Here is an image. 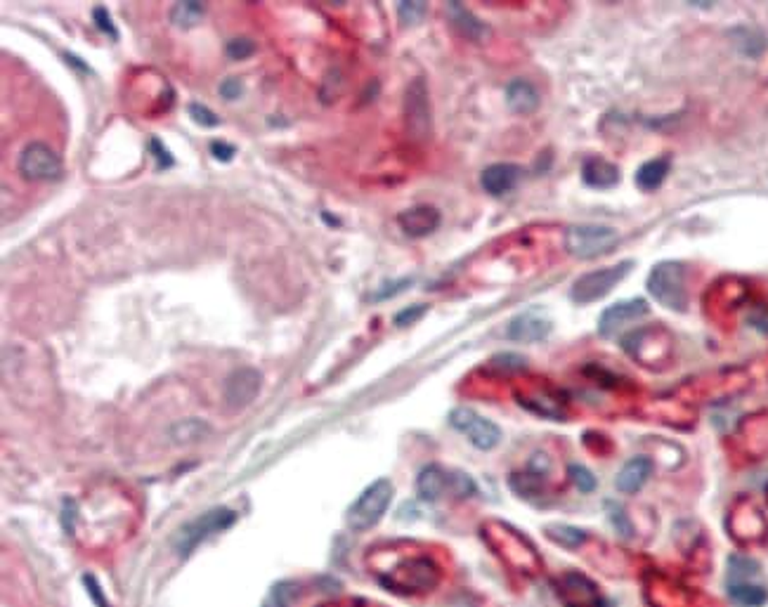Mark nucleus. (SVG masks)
<instances>
[{
  "instance_id": "23",
  "label": "nucleus",
  "mask_w": 768,
  "mask_h": 607,
  "mask_svg": "<svg viewBox=\"0 0 768 607\" xmlns=\"http://www.w3.org/2000/svg\"><path fill=\"white\" fill-rule=\"evenodd\" d=\"M206 7L197 0H182V3H175L171 10V21L180 29H192L197 27L204 17Z\"/></svg>"
},
{
  "instance_id": "36",
  "label": "nucleus",
  "mask_w": 768,
  "mask_h": 607,
  "mask_svg": "<svg viewBox=\"0 0 768 607\" xmlns=\"http://www.w3.org/2000/svg\"><path fill=\"white\" fill-rule=\"evenodd\" d=\"M149 149L154 152V159H156V165H159V171H164V168H171L173 165V156L168 154V149L164 145H161L159 139H152L149 142Z\"/></svg>"
},
{
  "instance_id": "17",
  "label": "nucleus",
  "mask_w": 768,
  "mask_h": 607,
  "mask_svg": "<svg viewBox=\"0 0 768 607\" xmlns=\"http://www.w3.org/2000/svg\"><path fill=\"white\" fill-rule=\"evenodd\" d=\"M506 106L518 116H527L539 109V93L530 80L513 79L506 86Z\"/></svg>"
},
{
  "instance_id": "25",
  "label": "nucleus",
  "mask_w": 768,
  "mask_h": 607,
  "mask_svg": "<svg viewBox=\"0 0 768 607\" xmlns=\"http://www.w3.org/2000/svg\"><path fill=\"white\" fill-rule=\"evenodd\" d=\"M549 535L556 539L558 544H565V546H579L584 542V532L577 527H570V525H551Z\"/></svg>"
},
{
  "instance_id": "15",
  "label": "nucleus",
  "mask_w": 768,
  "mask_h": 607,
  "mask_svg": "<svg viewBox=\"0 0 768 607\" xmlns=\"http://www.w3.org/2000/svg\"><path fill=\"white\" fill-rule=\"evenodd\" d=\"M443 215L433 206H414L409 211H402L398 215V224L407 237L424 239L440 227Z\"/></svg>"
},
{
  "instance_id": "32",
  "label": "nucleus",
  "mask_w": 768,
  "mask_h": 607,
  "mask_svg": "<svg viewBox=\"0 0 768 607\" xmlns=\"http://www.w3.org/2000/svg\"><path fill=\"white\" fill-rule=\"evenodd\" d=\"M93 20H95V27L100 29L102 33H106L109 38H119V31H116V27H114L112 17H109V13H106L105 7H95L93 10Z\"/></svg>"
},
{
  "instance_id": "14",
  "label": "nucleus",
  "mask_w": 768,
  "mask_h": 607,
  "mask_svg": "<svg viewBox=\"0 0 768 607\" xmlns=\"http://www.w3.org/2000/svg\"><path fill=\"white\" fill-rule=\"evenodd\" d=\"M523 178V168L516 164H492L480 173V187L490 197H503L513 192Z\"/></svg>"
},
{
  "instance_id": "26",
  "label": "nucleus",
  "mask_w": 768,
  "mask_h": 607,
  "mask_svg": "<svg viewBox=\"0 0 768 607\" xmlns=\"http://www.w3.org/2000/svg\"><path fill=\"white\" fill-rule=\"evenodd\" d=\"M570 480H572V485H575L579 492H584V494H589V492H594L596 489V477L591 476L589 468H584V466H570Z\"/></svg>"
},
{
  "instance_id": "22",
  "label": "nucleus",
  "mask_w": 768,
  "mask_h": 607,
  "mask_svg": "<svg viewBox=\"0 0 768 607\" xmlns=\"http://www.w3.org/2000/svg\"><path fill=\"white\" fill-rule=\"evenodd\" d=\"M669 168H671V161H669L667 156H663V159L646 161V164L636 171V185L641 187L643 192H655L657 187L663 185L664 180H667Z\"/></svg>"
},
{
  "instance_id": "38",
  "label": "nucleus",
  "mask_w": 768,
  "mask_h": 607,
  "mask_svg": "<svg viewBox=\"0 0 768 607\" xmlns=\"http://www.w3.org/2000/svg\"><path fill=\"white\" fill-rule=\"evenodd\" d=\"M494 364H499V367H506V369H523L525 367V359L518 355H499L494 357Z\"/></svg>"
},
{
  "instance_id": "27",
  "label": "nucleus",
  "mask_w": 768,
  "mask_h": 607,
  "mask_svg": "<svg viewBox=\"0 0 768 607\" xmlns=\"http://www.w3.org/2000/svg\"><path fill=\"white\" fill-rule=\"evenodd\" d=\"M426 13H428L426 3H400L398 5V17L402 24H418L426 17Z\"/></svg>"
},
{
  "instance_id": "9",
  "label": "nucleus",
  "mask_w": 768,
  "mask_h": 607,
  "mask_svg": "<svg viewBox=\"0 0 768 607\" xmlns=\"http://www.w3.org/2000/svg\"><path fill=\"white\" fill-rule=\"evenodd\" d=\"M404 121L407 132L414 139H426L431 135V99L424 79H414L404 95Z\"/></svg>"
},
{
  "instance_id": "3",
  "label": "nucleus",
  "mask_w": 768,
  "mask_h": 607,
  "mask_svg": "<svg viewBox=\"0 0 768 607\" xmlns=\"http://www.w3.org/2000/svg\"><path fill=\"white\" fill-rule=\"evenodd\" d=\"M620 244V232L605 224H575L565 232V251L579 260H594Z\"/></svg>"
},
{
  "instance_id": "5",
  "label": "nucleus",
  "mask_w": 768,
  "mask_h": 607,
  "mask_svg": "<svg viewBox=\"0 0 768 607\" xmlns=\"http://www.w3.org/2000/svg\"><path fill=\"white\" fill-rule=\"evenodd\" d=\"M447 492L466 499V496L476 494V482L470 480L468 476H464V473H450V470H444L443 466H435V463L424 466L417 477V494L424 502H437Z\"/></svg>"
},
{
  "instance_id": "35",
  "label": "nucleus",
  "mask_w": 768,
  "mask_h": 607,
  "mask_svg": "<svg viewBox=\"0 0 768 607\" xmlns=\"http://www.w3.org/2000/svg\"><path fill=\"white\" fill-rule=\"evenodd\" d=\"M211 154L215 156L218 161H232L234 154H237V147L234 145H227V142H223V139H213L211 142Z\"/></svg>"
},
{
  "instance_id": "7",
  "label": "nucleus",
  "mask_w": 768,
  "mask_h": 607,
  "mask_svg": "<svg viewBox=\"0 0 768 607\" xmlns=\"http://www.w3.org/2000/svg\"><path fill=\"white\" fill-rule=\"evenodd\" d=\"M450 426L468 437V443L480 451H490L502 443V428L468 407H457L450 414Z\"/></svg>"
},
{
  "instance_id": "28",
  "label": "nucleus",
  "mask_w": 768,
  "mask_h": 607,
  "mask_svg": "<svg viewBox=\"0 0 768 607\" xmlns=\"http://www.w3.org/2000/svg\"><path fill=\"white\" fill-rule=\"evenodd\" d=\"M605 509L610 510L608 518H610V522L615 525L617 532H620V535H624V536H631L634 527H631L629 518H627V513H624L622 506H620V503H615V502H605Z\"/></svg>"
},
{
  "instance_id": "12",
  "label": "nucleus",
  "mask_w": 768,
  "mask_h": 607,
  "mask_svg": "<svg viewBox=\"0 0 768 607\" xmlns=\"http://www.w3.org/2000/svg\"><path fill=\"white\" fill-rule=\"evenodd\" d=\"M260 381H263V376L251 367H241V369L232 371L223 385V397H225L227 407H232V409L249 407L258 397Z\"/></svg>"
},
{
  "instance_id": "18",
  "label": "nucleus",
  "mask_w": 768,
  "mask_h": 607,
  "mask_svg": "<svg viewBox=\"0 0 768 607\" xmlns=\"http://www.w3.org/2000/svg\"><path fill=\"white\" fill-rule=\"evenodd\" d=\"M584 185L591 190H610L620 182V171L615 164L601 159V156H589L582 164Z\"/></svg>"
},
{
  "instance_id": "10",
  "label": "nucleus",
  "mask_w": 768,
  "mask_h": 607,
  "mask_svg": "<svg viewBox=\"0 0 768 607\" xmlns=\"http://www.w3.org/2000/svg\"><path fill=\"white\" fill-rule=\"evenodd\" d=\"M437 581V568L428 558H411L402 562L398 569H392L391 579H384V584L392 591H426L433 588Z\"/></svg>"
},
{
  "instance_id": "21",
  "label": "nucleus",
  "mask_w": 768,
  "mask_h": 607,
  "mask_svg": "<svg viewBox=\"0 0 768 607\" xmlns=\"http://www.w3.org/2000/svg\"><path fill=\"white\" fill-rule=\"evenodd\" d=\"M168 435L175 444H194L211 435V426L201 418H182V421L173 423Z\"/></svg>"
},
{
  "instance_id": "2",
  "label": "nucleus",
  "mask_w": 768,
  "mask_h": 607,
  "mask_svg": "<svg viewBox=\"0 0 768 607\" xmlns=\"http://www.w3.org/2000/svg\"><path fill=\"white\" fill-rule=\"evenodd\" d=\"M392 502V482L381 477V480L371 482L369 487L362 492V494L355 499L348 515H345V522L348 527L355 529V532H367L374 525L381 522V518L385 515L388 506Z\"/></svg>"
},
{
  "instance_id": "1",
  "label": "nucleus",
  "mask_w": 768,
  "mask_h": 607,
  "mask_svg": "<svg viewBox=\"0 0 768 607\" xmlns=\"http://www.w3.org/2000/svg\"><path fill=\"white\" fill-rule=\"evenodd\" d=\"M648 293L657 303L669 310H686L688 305V286H686V267L676 260L657 263L648 274Z\"/></svg>"
},
{
  "instance_id": "19",
  "label": "nucleus",
  "mask_w": 768,
  "mask_h": 607,
  "mask_svg": "<svg viewBox=\"0 0 768 607\" xmlns=\"http://www.w3.org/2000/svg\"><path fill=\"white\" fill-rule=\"evenodd\" d=\"M447 14H450L452 24L464 33L466 38L483 40L490 33V27L477 20L476 14L470 13L468 7L461 5V3H447Z\"/></svg>"
},
{
  "instance_id": "16",
  "label": "nucleus",
  "mask_w": 768,
  "mask_h": 607,
  "mask_svg": "<svg viewBox=\"0 0 768 607\" xmlns=\"http://www.w3.org/2000/svg\"><path fill=\"white\" fill-rule=\"evenodd\" d=\"M650 476H653V461H650L648 456H634V459L624 463L622 470L617 473L615 487L620 489L622 494H636V492L650 480Z\"/></svg>"
},
{
  "instance_id": "30",
  "label": "nucleus",
  "mask_w": 768,
  "mask_h": 607,
  "mask_svg": "<svg viewBox=\"0 0 768 607\" xmlns=\"http://www.w3.org/2000/svg\"><path fill=\"white\" fill-rule=\"evenodd\" d=\"M187 112H190V116H192V121H194V123H197V126H201V128H215V126H220L218 116H215V114H213L211 109H208V106L199 105V102H192Z\"/></svg>"
},
{
  "instance_id": "29",
  "label": "nucleus",
  "mask_w": 768,
  "mask_h": 607,
  "mask_svg": "<svg viewBox=\"0 0 768 607\" xmlns=\"http://www.w3.org/2000/svg\"><path fill=\"white\" fill-rule=\"evenodd\" d=\"M225 53L230 60H246V57H251L256 53V43L251 38H232L227 40Z\"/></svg>"
},
{
  "instance_id": "13",
  "label": "nucleus",
  "mask_w": 768,
  "mask_h": 607,
  "mask_svg": "<svg viewBox=\"0 0 768 607\" xmlns=\"http://www.w3.org/2000/svg\"><path fill=\"white\" fill-rule=\"evenodd\" d=\"M551 333V319L544 317L542 312L527 310L511 319L506 336L516 343H539Z\"/></svg>"
},
{
  "instance_id": "20",
  "label": "nucleus",
  "mask_w": 768,
  "mask_h": 607,
  "mask_svg": "<svg viewBox=\"0 0 768 607\" xmlns=\"http://www.w3.org/2000/svg\"><path fill=\"white\" fill-rule=\"evenodd\" d=\"M729 595L740 607H762L768 601L766 586L752 581H729Z\"/></svg>"
},
{
  "instance_id": "34",
  "label": "nucleus",
  "mask_w": 768,
  "mask_h": 607,
  "mask_svg": "<svg viewBox=\"0 0 768 607\" xmlns=\"http://www.w3.org/2000/svg\"><path fill=\"white\" fill-rule=\"evenodd\" d=\"M218 90H220V97H225L227 102H232V99H239L241 95H244V86H241V80L234 79V76H230V79L223 80Z\"/></svg>"
},
{
  "instance_id": "37",
  "label": "nucleus",
  "mask_w": 768,
  "mask_h": 607,
  "mask_svg": "<svg viewBox=\"0 0 768 607\" xmlns=\"http://www.w3.org/2000/svg\"><path fill=\"white\" fill-rule=\"evenodd\" d=\"M83 584H86V586H88V594L93 595V601L97 603V607H109V603H106L105 598H102L100 584H97V579H95V577L86 575V577H83Z\"/></svg>"
},
{
  "instance_id": "11",
  "label": "nucleus",
  "mask_w": 768,
  "mask_h": 607,
  "mask_svg": "<svg viewBox=\"0 0 768 607\" xmlns=\"http://www.w3.org/2000/svg\"><path fill=\"white\" fill-rule=\"evenodd\" d=\"M650 312L648 303L643 298H629V300H620V303L610 305L603 310L598 317V333L603 338H615L622 329H627L631 322L646 317Z\"/></svg>"
},
{
  "instance_id": "33",
  "label": "nucleus",
  "mask_w": 768,
  "mask_h": 607,
  "mask_svg": "<svg viewBox=\"0 0 768 607\" xmlns=\"http://www.w3.org/2000/svg\"><path fill=\"white\" fill-rule=\"evenodd\" d=\"M411 282H414V279H400V282H391V284H384V286H381V289L376 291V293H374V296H371V300H388V298L398 296V293H402V291L407 289V286H409Z\"/></svg>"
},
{
  "instance_id": "8",
  "label": "nucleus",
  "mask_w": 768,
  "mask_h": 607,
  "mask_svg": "<svg viewBox=\"0 0 768 607\" xmlns=\"http://www.w3.org/2000/svg\"><path fill=\"white\" fill-rule=\"evenodd\" d=\"M20 168L21 178L31 180V182H50V180L62 178V159L60 154L55 152L53 147L46 142H29L20 154Z\"/></svg>"
},
{
  "instance_id": "24",
  "label": "nucleus",
  "mask_w": 768,
  "mask_h": 607,
  "mask_svg": "<svg viewBox=\"0 0 768 607\" xmlns=\"http://www.w3.org/2000/svg\"><path fill=\"white\" fill-rule=\"evenodd\" d=\"M296 595H299V586L293 581H279L263 601V607H291Z\"/></svg>"
},
{
  "instance_id": "4",
  "label": "nucleus",
  "mask_w": 768,
  "mask_h": 607,
  "mask_svg": "<svg viewBox=\"0 0 768 607\" xmlns=\"http://www.w3.org/2000/svg\"><path fill=\"white\" fill-rule=\"evenodd\" d=\"M234 520H237V513L225 509V506L206 510V513H201L199 518H194V520H190L187 525L180 527L178 536H175V551H178V555L185 558V555L192 553L194 548L199 546L201 542H206L208 536L218 535V532H223V529L227 527H232Z\"/></svg>"
},
{
  "instance_id": "6",
  "label": "nucleus",
  "mask_w": 768,
  "mask_h": 607,
  "mask_svg": "<svg viewBox=\"0 0 768 607\" xmlns=\"http://www.w3.org/2000/svg\"><path fill=\"white\" fill-rule=\"evenodd\" d=\"M631 267L634 263L631 260H624V263L610 265V267H601V270L587 272L582 277L577 279L572 289H570V298L579 305H589L596 303L601 298H605L610 291L615 289L622 279L629 277Z\"/></svg>"
},
{
  "instance_id": "31",
  "label": "nucleus",
  "mask_w": 768,
  "mask_h": 607,
  "mask_svg": "<svg viewBox=\"0 0 768 607\" xmlns=\"http://www.w3.org/2000/svg\"><path fill=\"white\" fill-rule=\"evenodd\" d=\"M426 312H428V305H409V308H404V310H400L398 315H395V324H398V326H409V324L418 322V319L424 317Z\"/></svg>"
}]
</instances>
